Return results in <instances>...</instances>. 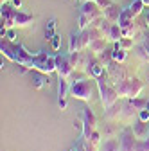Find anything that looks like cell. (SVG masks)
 Returning <instances> with one entry per match:
<instances>
[{"label": "cell", "instance_id": "7", "mask_svg": "<svg viewBox=\"0 0 149 151\" xmlns=\"http://www.w3.org/2000/svg\"><path fill=\"white\" fill-rule=\"evenodd\" d=\"M108 36H110V40H113V42H120V38H122V29H120V25H111L110 27V32H108Z\"/></svg>", "mask_w": 149, "mask_h": 151}, {"label": "cell", "instance_id": "10", "mask_svg": "<svg viewBox=\"0 0 149 151\" xmlns=\"http://www.w3.org/2000/svg\"><path fill=\"white\" fill-rule=\"evenodd\" d=\"M54 31H56V20L52 18V20H49L47 31H45V38H47V40H52V38H54V34H56Z\"/></svg>", "mask_w": 149, "mask_h": 151}, {"label": "cell", "instance_id": "18", "mask_svg": "<svg viewBox=\"0 0 149 151\" xmlns=\"http://www.w3.org/2000/svg\"><path fill=\"white\" fill-rule=\"evenodd\" d=\"M74 128H77L79 131H83V128H85V124H83L81 121H74Z\"/></svg>", "mask_w": 149, "mask_h": 151}, {"label": "cell", "instance_id": "21", "mask_svg": "<svg viewBox=\"0 0 149 151\" xmlns=\"http://www.w3.org/2000/svg\"><path fill=\"white\" fill-rule=\"evenodd\" d=\"M59 108H61V110H65V108H67V101H65V97H61V99H59Z\"/></svg>", "mask_w": 149, "mask_h": 151}, {"label": "cell", "instance_id": "17", "mask_svg": "<svg viewBox=\"0 0 149 151\" xmlns=\"http://www.w3.org/2000/svg\"><path fill=\"white\" fill-rule=\"evenodd\" d=\"M32 81H34V86H36V88H42V86H43V79L40 78V76H36Z\"/></svg>", "mask_w": 149, "mask_h": 151}, {"label": "cell", "instance_id": "5", "mask_svg": "<svg viewBox=\"0 0 149 151\" xmlns=\"http://www.w3.org/2000/svg\"><path fill=\"white\" fill-rule=\"evenodd\" d=\"M120 13H122V11H119V7L113 6V4L108 6V7L104 9V16H106V20H110V22H119Z\"/></svg>", "mask_w": 149, "mask_h": 151}, {"label": "cell", "instance_id": "1", "mask_svg": "<svg viewBox=\"0 0 149 151\" xmlns=\"http://www.w3.org/2000/svg\"><path fill=\"white\" fill-rule=\"evenodd\" d=\"M32 68H38L40 72L43 74H50L54 70H58V63H56V58H52V56H47L45 52H40L32 56V61H31Z\"/></svg>", "mask_w": 149, "mask_h": 151}, {"label": "cell", "instance_id": "14", "mask_svg": "<svg viewBox=\"0 0 149 151\" xmlns=\"http://www.w3.org/2000/svg\"><path fill=\"white\" fill-rule=\"evenodd\" d=\"M138 121L140 122H149V110L147 108H142L138 111Z\"/></svg>", "mask_w": 149, "mask_h": 151}, {"label": "cell", "instance_id": "23", "mask_svg": "<svg viewBox=\"0 0 149 151\" xmlns=\"http://www.w3.org/2000/svg\"><path fill=\"white\" fill-rule=\"evenodd\" d=\"M145 25L149 27V13H147V16H145Z\"/></svg>", "mask_w": 149, "mask_h": 151}, {"label": "cell", "instance_id": "13", "mask_svg": "<svg viewBox=\"0 0 149 151\" xmlns=\"http://www.w3.org/2000/svg\"><path fill=\"white\" fill-rule=\"evenodd\" d=\"M50 45H52L54 50H59V47H61V36L59 34H54V38L50 40Z\"/></svg>", "mask_w": 149, "mask_h": 151}, {"label": "cell", "instance_id": "12", "mask_svg": "<svg viewBox=\"0 0 149 151\" xmlns=\"http://www.w3.org/2000/svg\"><path fill=\"white\" fill-rule=\"evenodd\" d=\"M90 22H92V20H90L86 14H83V13L79 14V29H81V31H85V29H86V25H88Z\"/></svg>", "mask_w": 149, "mask_h": 151}, {"label": "cell", "instance_id": "8", "mask_svg": "<svg viewBox=\"0 0 149 151\" xmlns=\"http://www.w3.org/2000/svg\"><path fill=\"white\" fill-rule=\"evenodd\" d=\"M144 6H145V4H144V0H135V2L129 6L128 9L131 11V14H133V16H137V14H140V13H142V7H144Z\"/></svg>", "mask_w": 149, "mask_h": 151}, {"label": "cell", "instance_id": "19", "mask_svg": "<svg viewBox=\"0 0 149 151\" xmlns=\"http://www.w3.org/2000/svg\"><path fill=\"white\" fill-rule=\"evenodd\" d=\"M6 34H7V38H9V40H11V42H13V40H14V38H16V32H14V31H7Z\"/></svg>", "mask_w": 149, "mask_h": 151}, {"label": "cell", "instance_id": "2", "mask_svg": "<svg viewBox=\"0 0 149 151\" xmlns=\"http://www.w3.org/2000/svg\"><path fill=\"white\" fill-rule=\"evenodd\" d=\"M72 93H74V97H77V99H83V101H90L92 97V86L90 83L86 81H77V83H74L70 86Z\"/></svg>", "mask_w": 149, "mask_h": 151}, {"label": "cell", "instance_id": "24", "mask_svg": "<svg viewBox=\"0 0 149 151\" xmlns=\"http://www.w3.org/2000/svg\"><path fill=\"white\" fill-rule=\"evenodd\" d=\"M68 151H79V149H77V147H76V146H74V147H70V149H68Z\"/></svg>", "mask_w": 149, "mask_h": 151}, {"label": "cell", "instance_id": "11", "mask_svg": "<svg viewBox=\"0 0 149 151\" xmlns=\"http://www.w3.org/2000/svg\"><path fill=\"white\" fill-rule=\"evenodd\" d=\"M67 90H68V85H67L65 78H59V99L67 97Z\"/></svg>", "mask_w": 149, "mask_h": 151}, {"label": "cell", "instance_id": "20", "mask_svg": "<svg viewBox=\"0 0 149 151\" xmlns=\"http://www.w3.org/2000/svg\"><path fill=\"white\" fill-rule=\"evenodd\" d=\"M92 142H94V144L99 142V133H97V131H94V135H92Z\"/></svg>", "mask_w": 149, "mask_h": 151}, {"label": "cell", "instance_id": "22", "mask_svg": "<svg viewBox=\"0 0 149 151\" xmlns=\"http://www.w3.org/2000/svg\"><path fill=\"white\" fill-rule=\"evenodd\" d=\"M13 6L14 7H20L22 6V0H13Z\"/></svg>", "mask_w": 149, "mask_h": 151}, {"label": "cell", "instance_id": "25", "mask_svg": "<svg viewBox=\"0 0 149 151\" xmlns=\"http://www.w3.org/2000/svg\"><path fill=\"white\" fill-rule=\"evenodd\" d=\"M144 4H147V6H149V0H144Z\"/></svg>", "mask_w": 149, "mask_h": 151}, {"label": "cell", "instance_id": "6", "mask_svg": "<svg viewBox=\"0 0 149 151\" xmlns=\"http://www.w3.org/2000/svg\"><path fill=\"white\" fill-rule=\"evenodd\" d=\"M31 22H32V16H31V14H24V13H20V11H16V16H14V25L24 27V25H29Z\"/></svg>", "mask_w": 149, "mask_h": 151}, {"label": "cell", "instance_id": "4", "mask_svg": "<svg viewBox=\"0 0 149 151\" xmlns=\"http://www.w3.org/2000/svg\"><path fill=\"white\" fill-rule=\"evenodd\" d=\"M56 63H58V70H59V78H67V76L72 72V67L68 63L67 56H58L56 58Z\"/></svg>", "mask_w": 149, "mask_h": 151}, {"label": "cell", "instance_id": "15", "mask_svg": "<svg viewBox=\"0 0 149 151\" xmlns=\"http://www.w3.org/2000/svg\"><path fill=\"white\" fill-rule=\"evenodd\" d=\"M102 67H101V63H92V72H94V76L95 78H99V76L102 74Z\"/></svg>", "mask_w": 149, "mask_h": 151}, {"label": "cell", "instance_id": "3", "mask_svg": "<svg viewBox=\"0 0 149 151\" xmlns=\"http://www.w3.org/2000/svg\"><path fill=\"white\" fill-rule=\"evenodd\" d=\"M81 13H83V14H86V16L90 18V20L94 22L97 16H101V7H99L95 2H92V0H86V2L83 4V9H81Z\"/></svg>", "mask_w": 149, "mask_h": 151}, {"label": "cell", "instance_id": "9", "mask_svg": "<svg viewBox=\"0 0 149 151\" xmlns=\"http://www.w3.org/2000/svg\"><path fill=\"white\" fill-rule=\"evenodd\" d=\"M111 58H113V61H124L128 58V54L122 49H113V50H111Z\"/></svg>", "mask_w": 149, "mask_h": 151}, {"label": "cell", "instance_id": "16", "mask_svg": "<svg viewBox=\"0 0 149 151\" xmlns=\"http://www.w3.org/2000/svg\"><path fill=\"white\" fill-rule=\"evenodd\" d=\"M115 149H117V142H115V140L106 142V151H115Z\"/></svg>", "mask_w": 149, "mask_h": 151}]
</instances>
